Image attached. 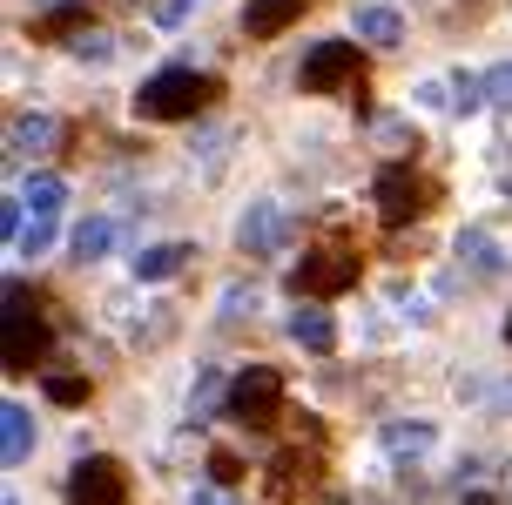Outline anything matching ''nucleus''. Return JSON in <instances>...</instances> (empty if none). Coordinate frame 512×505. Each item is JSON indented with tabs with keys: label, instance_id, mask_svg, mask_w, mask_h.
Masks as SVG:
<instances>
[{
	"label": "nucleus",
	"instance_id": "nucleus-1",
	"mask_svg": "<svg viewBox=\"0 0 512 505\" xmlns=\"http://www.w3.org/2000/svg\"><path fill=\"white\" fill-rule=\"evenodd\" d=\"M223 95V81L216 75H196V68H162L135 88V115H149V122H189L196 108Z\"/></svg>",
	"mask_w": 512,
	"mask_h": 505
},
{
	"label": "nucleus",
	"instance_id": "nucleus-2",
	"mask_svg": "<svg viewBox=\"0 0 512 505\" xmlns=\"http://www.w3.org/2000/svg\"><path fill=\"white\" fill-rule=\"evenodd\" d=\"M48 324H41V310L27 297V283H7V371H34L41 357H48Z\"/></svg>",
	"mask_w": 512,
	"mask_h": 505
},
{
	"label": "nucleus",
	"instance_id": "nucleus-3",
	"mask_svg": "<svg viewBox=\"0 0 512 505\" xmlns=\"http://www.w3.org/2000/svg\"><path fill=\"white\" fill-rule=\"evenodd\" d=\"M230 418L236 425H250V431H263V425H277V411H283V378L270 371V364H250V371H236L230 378Z\"/></svg>",
	"mask_w": 512,
	"mask_h": 505
},
{
	"label": "nucleus",
	"instance_id": "nucleus-4",
	"mask_svg": "<svg viewBox=\"0 0 512 505\" xmlns=\"http://www.w3.org/2000/svg\"><path fill=\"white\" fill-rule=\"evenodd\" d=\"M297 81H304L310 95H337V88H358V81H364V54H358V41H317V48L304 54Z\"/></svg>",
	"mask_w": 512,
	"mask_h": 505
},
{
	"label": "nucleus",
	"instance_id": "nucleus-5",
	"mask_svg": "<svg viewBox=\"0 0 512 505\" xmlns=\"http://www.w3.org/2000/svg\"><path fill=\"white\" fill-rule=\"evenodd\" d=\"M290 290H297V297H337V290H358V250H344V243L310 250L304 263L290 270Z\"/></svg>",
	"mask_w": 512,
	"mask_h": 505
},
{
	"label": "nucleus",
	"instance_id": "nucleus-6",
	"mask_svg": "<svg viewBox=\"0 0 512 505\" xmlns=\"http://www.w3.org/2000/svg\"><path fill=\"white\" fill-rule=\"evenodd\" d=\"M432 209V182L418 176L411 162H391V169H378V216L391 229H405L411 216H425Z\"/></svg>",
	"mask_w": 512,
	"mask_h": 505
},
{
	"label": "nucleus",
	"instance_id": "nucleus-7",
	"mask_svg": "<svg viewBox=\"0 0 512 505\" xmlns=\"http://www.w3.org/2000/svg\"><path fill=\"white\" fill-rule=\"evenodd\" d=\"M68 505H128V479L115 458H81L68 472Z\"/></svg>",
	"mask_w": 512,
	"mask_h": 505
},
{
	"label": "nucleus",
	"instance_id": "nucleus-8",
	"mask_svg": "<svg viewBox=\"0 0 512 505\" xmlns=\"http://www.w3.org/2000/svg\"><path fill=\"white\" fill-rule=\"evenodd\" d=\"M283 236H290V216H283L277 202H256V209H243V223H236V243H243L250 256L283 250Z\"/></svg>",
	"mask_w": 512,
	"mask_h": 505
},
{
	"label": "nucleus",
	"instance_id": "nucleus-9",
	"mask_svg": "<svg viewBox=\"0 0 512 505\" xmlns=\"http://www.w3.org/2000/svg\"><path fill=\"white\" fill-rule=\"evenodd\" d=\"M310 7H317V0H250V7H243V34H250V41H277L290 21H304Z\"/></svg>",
	"mask_w": 512,
	"mask_h": 505
},
{
	"label": "nucleus",
	"instance_id": "nucleus-10",
	"mask_svg": "<svg viewBox=\"0 0 512 505\" xmlns=\"http://www.w3.org/2000/svg\"><path fill=\"white\" fill-rule=\"evenodd\" d=\"M290 337H297L310 357L337 351V324H331V310H317V303H297V317H290Z\"/></svg>",
	"mask_w": 512,
	"mask_h": 505
},
{
	"label": "nucleus",
	"instance_id": "nucleus-11",
	"mask_svg": "<svg viewBox=\"0 0 512 505\" xmlns=\"http://www.w3.org/2000/svg\"><path fill=\"white\" fill-rule=\"evenodd\" d=\"M358 41H364V48H398V41H405V21H398V7H384V0L358 7Z\"/></svg>",
	"mask_w": 512,
	"mask_h": 505
},
{
	"label": "nucleus",
	"instance_id": "nucleus-12",
	"mask_svg": "<svg viewBox=\"0 0 512 505\" xmlns=\"http://www.w3.org/2000/svg\"><path fill=\"white\" fill-rule=\"evenodd\" d=\"M182 263H189V243H155V250L135 256V277H142V283H169Z\"/></svg>",
	"mask_w": 512,
	"mask_h": 505
},
{
	"label": "nucleus",
	"instance_id": "nucleus-13",
	"mask_svg": "<svg viewBox=\"0 0 512 505\" xmlns=\"http://www.w3.org/2000/svg\"><path fill=\"white\" fill-rule=\"evenodd\" d=\"M27 445H34V418H27L21 404H7V411H0V458H7V465H21Z\"/></svg>",
	"mask_w": 512,
	"mask_h": 505
},
{
	"label": "nucleus",
	"instance_id": "nucleus-14",
	"mask_svg": "<svg viewBox=\"0 0 512 505\" xmlns=\"http://www.w3.org/2000/svg\"><path fill=\"white\" fill-rule=\"evenodd\" d=\"M384 445H391V458H425L432 452V425L425 418H398V425H384Z\"/></svg>",
	"mask_w": 512,
	"mask_h": 505
},
{
	"label": "nucleus",
	"instance_id": "nucleus-15",
	"mask_svg": "<svg viewBox=\"0 0 512 505\" xmlns=\"http://www.w3.org/2000/svg\"><path fill=\"white\" fill-rule=\"evenodd\" d=\"M7 149H14V162H21V155L54 149V122H48V115H21V122H14V135H7Z\"/></svg>",
	"mask_w": 512,
	"mask_h": 505
},
{
	"label": "nucleus",
	"instance_id": "nucleus-16",
	"mask_svg": "<svg viewBox=\"0 0 512 505\" xmlns=\"http://www.w3.org/2000/svg\"><path fill=\"white\" fill-rule=\"evenodd\" d=\"M108 250H115V223H108V216H88V223L75 229V256L95 263V256H108Z\"/></svg>",
	"mask_w": 512,
	"mask_h": 505
},
{
	"label": "nucleus",
	"instance_id": "nucleus-17",
	"mask_svg": "<svg viewBox=\"0 0 512 505\" xmlns=\"http://www.w3.org/2000/svg\"><path fill=\"white\" fill-rule=\"evenodd\" d=\"M81 27H88V7H54L48 21H34V41H68Z\"/></svg>",
	"mask_w": 512,
	"mask_h": 505
},
{
	"label": "nucleus",
	"instance_id": "nucleus-18",
	"mask_svg": "<svg viewBox=\"0 0 512 505\" xmlns=\"http://www.w3.org/2000/svg\"><path fill=\"white\" fill-rule=\"evenodd\" d=\"M27 209H34V216H54V209H61V202H68V182H61V176H34V182H27Z\"/></svg>",
	"mask_w": 512,
	"mask_h": 505
},
{
	"label": "nucleus",
	"instance_id": "nucleus-19",
	"mask_svg": "<svg viewBox=\"0 0 512 505\" xmlns=\"http://www.w3.org/2000/svg\"><path fill=\"white\" fill-rule=\"evenodd\" d=\"M48 398L61 404V411H81V404L95 398V384H88V378H75V371H61V378H48Z\"/></svg>",
	"mask_w": 512,
	"mask_h": 505
},
{
	"label": "nucleus",
	"instance_id": "nucleus-20",
	"mask_svg": "<svg viewBox=\"0 0 512 505\" xmlns=\"http://www.w3.org/2000/svg\"><path fill=\"white\" fill-rule=\"evenodd\" d=\"M297 472H304V452H283L277 465H270V492L290 499V492H297Z\"/></svg>",
	"mask_w": 512,
	"mask_h": 505
},
{
	"label": "nucleus",
	"instance_id": "nucleus-21",
	"mask_svg": "<svg viewBox=\"0 0 512 505\" xmlns=\"http://www.w3.org/2000/svg\"><path fill=\"white\" fill-rule=\"evenodd\" d=\"M14 250H27V256H48L54 250V216H34V223L21 229V243Z\"/></svg>",
	"mask_w": 512,
	"mask_h": 505
},
{
	"label": "nucleus",
	"instance_id": "nucleus-22",
	"mask_svg": "<svg viewBox=\"0 0 512 505\" xmlns=\"http://www.w3.org/2000/svg\"><path fill=\"white\" fill-rule=\"evenodd\" d=\"M459 256H472V263H479L486 277H492V270H499V250H492L486 236H465V243H459Z\"/></svg>",
	"mask_w": 512,
	"mask_h": 505
},
{
	"label": "nucleus",
	"instance_id": "nucleus-23",
	"mask_svg": "<svg viewBox=\"0 0 512 505\" xmlns=\"http://www.w3.org/2000/svg\"><path fill=\"white\" fill-rule=\"evenodd\" d=\"M209 479H216V485H236V479H243V458H236V452H216V458H209Z\"/></svg>",
	"mask_w": 512,
	"mask_h": 505
},
{
	"label": "nucleus",
	"instance_id": "nucleus-24",
	"mask_svg": "<svg viewBox=\"0 0 512 505\" xmlns=\"http://www.w3.org/2000/svg\"><path fill=\"white\" fill-rule=\"evenodd\" d=\"M486 101H499V108H512V61L486 75Z\"/></svg>",
	"mask_w": 512,
	"mask_h": 505
},
{
	"label": "nucleus",
	"instance_id": "nucleus-25",
	"mask_svg": "<svg viewBox=\"0 0 512 505\" xmlns=\"http://www.w3.org/2000/svg\"><path fill=\"white\" fill-rule=\"evenodd\" d=\"M189 7H196V0H155V27H182Z\"/></svg>",
	"mask_w": 512,
	"mask_h": 505
},
{
	"label": "nucleus",
	"instance_id": "nucleus-26",
	"mask_svg": "<svg viewBox=\"0 0 512 505\" xmlns=\"http://www.w3.org/2000/svg\"><path fill=\"white\" fill-rule=\"evenodd\" d=\"M216 391H223V378H216V371H203V378H196V411H209V404H216Z\"/></svg>",
	"mask_w": 512,
	"mask_h": 505
},
{
	"label": "nucleus",
	"instance_id": "nucleus-27",
	"mask_svg": "<svg viewBox=\"0 0 512 505\" xmlns=\"http://www.w3.org/2000/svg\"><path fill=\"white\" fill-rule=\"evenodd\" d=\"M196 505H236L230 492H196Z\"/></svg>",
	"mask_w": 512,
	"mask_h": 505
},
{
	"label": "nucleus",
	"instance_id": "nucleus-28",
	"mask_svg": "<svg viewBox=\"0 0 512 505\" xmlns=\"http://www.w3.org/2000/svg\"><path fill=\"white\" fill-rule=\"evenodd\" d=\"M465 505H499V499H492V492H465Z\"/></svg>",
	"mask_w": 512,
	"mask_h": 505
},
{
	"label": "nucleus",
	"instance_id": "nucleus-29",
	"mask_svg": "<svg viewBox=\"0 0 512 505\" xmlns=\"http://www.w3.org/2000/svg\"><path fill=\"white\" fill-rule=\"evenodd\" d=\"M506 344H512V317H506Z\"/></svg>",
	"mask_w": 512,
	"mask_h": 505
},
{
	"label": "nucleus",
	"instance_id": "nucleus-30",
	"mask_svg": "<svg viewBox=\"0 0 512 505\" xmlns=\"http://www.w3.org/2000/svg\"><path fill=\"white\" fill-rule=\"evenodd\" d=\"M506 189H512V182H506Z\"/></svg>",
	"mask_w": 512,
	"mask_h": 505
}]
</instances>
